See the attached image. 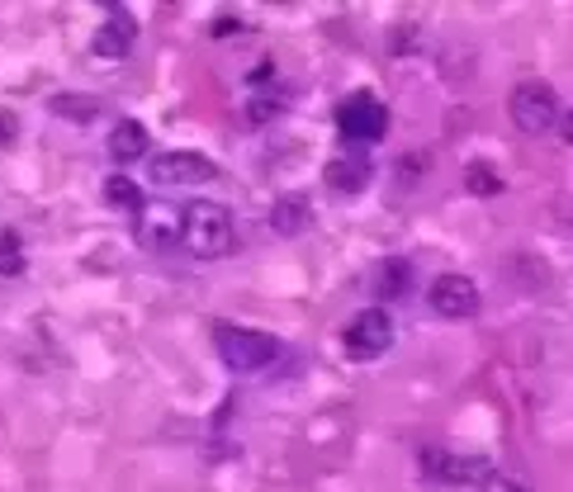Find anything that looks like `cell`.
I'll list each match as a JSON object with an SVG mask.
<instances>
[{"mask_svg": "<svg viewBox=\"0 0 573 492\" xmlns=\"http://www.w3.org/2000/svg\"><path fill=\"white\" fill-rule=\"evenodd\" d=\"M213 345H219L223 365L237 370V374L270 370L284 355V345L270 337V331H252V327H237V323H213Z\"/></svg>", "mask_w": 573, "mask_h": 492, "instance_id": "1", "label": "cell"}, {"mask_svg": "<svg viewBox=\"0 0 573 492\" xmlns=\"http://www.w3.org/2000/svg\"><path fill=\"white\" fill-rule=\"evenodd\" d=\"M180 242L190 246V256L199 260H213V256H227L237 242V227H233V213L223 204H190L185 209V227H180Z\"/></svg>", "mask_w": 573, "mask_h": 492, "instance_id": "2", "label": "cell"}, {"mask_svg": "<svg viewBox=\"0 0 573 492\" xmlns=\"http://www.w3.org/2000/svg\"><path fill=\"white\" fill-rule=\"evenodd\" d=\"M507 114H512V124H517L526 138H546L550 128L564 119V105H560V95H554L546 81H522L517 91L507 95Z\"/></svg>", "mask_w": 573, "mask_h": 492, "instance_id": "3", "label": "cell"}, {"mask_svg": "<svg viewBox=\"0 0 573 492\" xmlns=\"http://www.w3.org/2000/svg\"><path fill=\"white\" fill-rule=\"evenodd\" d=\"M337 133L351 142V148H375V142H384V133H389V109L379 105L375 95H351L341 99L337 109Z\"/></svg>", "mask_w": 573, "mask_h": 492, "instance_id": "4", "label": "cell"}, {"mask_svg": "<svg viewBox=\"0 0 573 492\" xmlns=\"http://www.w3.org/2000/svg\"><path fill=\"white\" fill-rule=\"evenodd\" d=\"M389 345H394V317L384 308L355 313L347 323V331H341V351H347L351 360H379Z\"/></svg>", "mask_w": 573, "mask_h": 492, "instance_id": "5", "label": "cell"}, {"mask_svg": "<svg viewBox=\"0 0 573 492\" xmlns=\"http://www.w3.org/2000/svg\"><path fill=\"white\" fill-rule=\"evenodd\" d=\"M422 469H426V479L451 483V488L483 483L493 473L489 459H479V455H451V450H422Z\"/></svg>", "mask_w": 573, "mask_h": 492, "instance_id": "6", "label": "cell"}, {"mask_svg": "<svg viewBox=\"0 0 573 492\" xmlns=\"http://www.w3.org/2000/svg\"><path fill=\"white\" fill-rule=\"evenodd\" d=\"M180 227H185V209L148 204L133 219V237H138V246H148V251H171V246L180 242Z\"/></svg>", "mask_w": 573, "mask_h": 492, "instance_id": "7", "label": "cell"}, {"mask_svg": "<svg viewBox=\"0 0 573 492\" xmlns=\"http://www.w3.org/2000/svg\"><path fill=\"white\" fill-rule=\"evenodd\" d=\"M133 43H138V20L128 10H109L105 24H100L91 38V52L100 62H124V57L133 52Z\"/></svg>", "mask_w": 573, "mask_h": 492, "instance_id": "8", "label": "cell"}, {"mask_svg": "<svg viewBox=\"0 0 573 492\" xmlns=\"http://www.w3.org/2000/svg\"><path fill=\"white\" fill-rule=\"evenodd\" d=\"M152 176L162 185H204L219 176V166L204 152H162V156H152Z\"/></svg>", "mask_w": 573, "mask_h": 492, "instance_id": "9", "label": "cell"}, {"mask_svg": "<svg viewBox=\"0 0 573 492\" xmlns=\"http://www.w3.org/2000/svg\"><path fill=\"white\" fill-rule=\"evenodd\" d=\"M432 308L441 317H475L479 313V284L469 274H441L432 284Z\"/></svg>", "mask_w": 573, "mask_h": 492, "instance_id": "10", "label": "cell"}, {"mask_svg": "<svg viewBox=\"0 0 573 492\" xmlns=\"http://www.w3.org/2000/svg\"><path fill=\"white\" fill-rule=\"evenodd\" d=\"M370 176H375V166H370L365 152H341V156L327 162V185L341 190V195H361L370 185Z\"/></svg>", "mask_w": 573, "mask_h": 492, "instance_id": "11", "label": "cell"}, {"mask_svg": "<svg viewBox=\"0 0 573 492\" xmlns=\"http://www.w3.org/2000/svg\"><path fill=\"white\" fill-rule=\"evenodd\" d=\"M308 223H313V204H308L304 195H284V199H276V213H270V227H276L280 237H299Z\"/></svg>", "mask_w": 573, "mask_h": 492, "instance_id": "12", "label": "cell"}, {"mask_svg": "<svg viewBox=\"0 0 573 492\" xmlns=\"http://www.w3.org/2000/svg\"><path fill=\"white\" fill-rule=\"evenodd\" d=\"M142 152H148V128L138 119H119L109 128V156L114 162H138Z\"/></svg>", "mask_w": 573, "mask_h": 492, "instance_id": "13", "label": "cell"}, {"mask_svg": "<svg viewBox=\"0 0 573 492\" xmlns=\"http://www.w3.org/2000/svg\"><path fill=\"white\" fill-rule=\"evenodd\" d=\"M105 199H109V204L119 209V213H133V219H138L142 209H148V195H142L138 180H128V176H109V180H105Z\"/></svg>", "mask_w": 573, "mask_h": 492, "instance_id": "14", "label": "cell"}, {"mask_svg": "<svg viewBox=\"0 0 573 492\" xmlns=\"http://www.w3.org/2000/svg\"><path fill=\"white\" fill-rule=\"evenodd\" d=\"M408 284H412L408 260H384L379 274H375V294L379 298H408Z\"/></svg>", "mask_w": 573, "mask_h": 492, "instance_id": "15", "label": "cell"}, {"mask_svg": "<svg viewBox=\"0 0 573 492\" xmlns=\"http://www.w3.org/2000/svg\"><path fill=\"white\" fill-rule=\"evenodd\" d=\"M465 190L469 195H498V190H503V180H498V171L489 162H475L465 171Z\"/></svg>", "mask_w": 573, "mask_h": 492, "instance_id": "16", "label": "cell"}, {"mask_svg": "<svg viewBox=\"0 0 573 492\" xmlns=\"http://www.w3.org/2000/svg\"><path fill=\"white\" fill-rule=\"evenodd\" d=\"M0 274H5V280L24 274V246L14 233H0Z\"/></svg>", "mask_w": 573, "mask_h": 492, "instance_id": "17", "label": "cell"}, {"mask_svg": "<svg viewBox=\"0 0 573 492\" xmlns=\"http://www.w3.org/2000/svg\"><path fill=\"white\" fill-rule=\"evenodd\" d=\"M52 109L57 114H71V119H91V114H95V105H85V95H57Z\"/></svg>", "mask_w": 573, "mask_h": 492, "instance_id": "18", "label": "cell"}, {"mask_svg": "<svg viewBox=\"0 0 573 492\" xmlns=\"http://www.w3.org/2000/svg\"><path fill=\"white\" fill-rule=\"evenodd\" d=\"M479 492H526V488H522L517 479H507V473H498V469H493L489 479L479 483Z\"/></svg>", "mask_w": 573, "mask_h": 492, "instance_id": "19", "label": "cell"}, {"mask_svg": "<svg viewBox=\"0 0 573 492\" xmlns=\"http://www.w3.org/2000/svg\"><path fill=\"white\" fill-rule=\"evenodd\" d=\"M14 138H20V119L10 109H0V148H10Z\"/></svg>", "mask_w": 573, "mask_h": 492, "instance_id": "20", "label": "cell"}, {"mask_svg": "<svg viewBox=\"0 0 573 492\" xmlns=\"http://www.w3.org/2000/svg\"><path fill=\"white\" fill-rule=\"evenodd\" d=\"M213 34H237V20H233V14H223V20L213 24Z\"/></svg>", "mask_w": 573, "mask_h": 492, "instance_id": "21", "label": "cell"}, {"mask_svg": "<svg viewBox=\"0 0 573 492\" xmlns=\"http://www.w3.org/2000/svg\"><path fill=\"white\" fill-rule=\"evenodd\" d=\"M560 138H564V142H573V109H569L564 119H560Z\"/></svg>", "mask_w": 573, "mask_h": 492, "instance_id": "22", "label": "cell"}]
</instances>
